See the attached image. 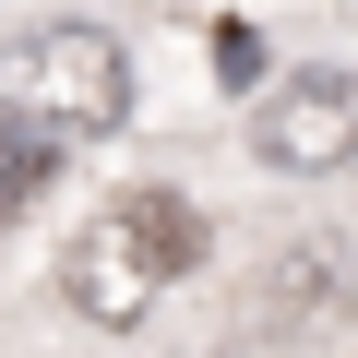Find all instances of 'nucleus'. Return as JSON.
Returning a JSON list of instances; mask_svg holds the SVG:
<instances>
[{
	"instance_id": "nucleus-1",
	"label": "nucleus",
	"mask_w": 358,
	"mask_h": 358,
	"mask_svg": "<svg viewBox=\"0 0 358 358\" xmlns=\"http://www.w3.org/2000/svg\"><path fill=\"white\" fill-rule=\"evenodd\" d=\"M192 263H203V215L179 203V192H108V203L72 227V251H60V299H72L84 322L131 334Z\"/></svg>"
},
{
	"instance_id": "nucleus-2",
	"label": "nucleus",
	"mask_w": 358,
	"mask_h": 358,
	"mask_svg": "<svg viewBox=\"0 0 358 358\" xmlns=\"http://www.w3.org/2000/svg\"><path fill=\"white\" fill-rule=\"evenodd\" d=\"M0 108L36 120L48 143H96V131H120V108H131L120 36H96V24H36V36H13V48H0Z\"/></svg>"
},
{
	"instance_id": "nucleus-3",
	"label": "nucleus",
	"mask_w": 358,
	"mask_h": 358,
	"mask_svg": "<svg viewBox=\"0 0 358 358\" xmlns=\"http://www.w3.org/2000/svg\"><path fill=\"white\" fill-rule=\"evenodd\" d=\"M251 155L287 167V179L358 167V72H287V84L251 108Z\"/></svg>"
},
{
	"instance_id": "nucleus-4",
	"label": "nucleus",
	"mask_w": 358,
	"mask_h": 358,
	"mask_svg": "<svg viewBox=\"0 0 358 358\" xmlns=\"http://www.w3.org/2000/svg\"><path fill=\"white\" fill-rule=\"evenodd\" d=\"M48 167H60V143H48L36 120H13V108H0V227H13V215L48 192Z\"/></svg>"
}]
</instances>
